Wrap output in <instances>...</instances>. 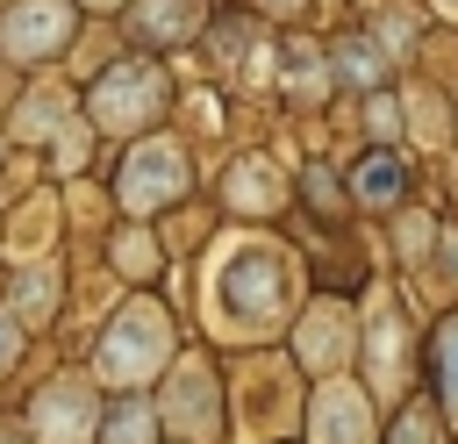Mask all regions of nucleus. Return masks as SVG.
Returning a JSON list of instances; mask_svg holds the SVG:
<instances>
[{
	"instance_id": "f257e3e1",
	"label": "nucleus",
	"mask_w": 458,
	"mask_h": 444,
	"mask_svg": "<svg viewBox=\"0 0 458 444\" xmlns=\"http://www.w3.org/2000/svg\"><path fill=\"white\" fill-rule=\"evenodd\" d=\"M293 301V265H286V243H265V236H243V243H222L215 265H208V308L222 329L236 337H258L286 315Z\"/></svg>"
},
{
	"instance_id": "f03ea898",
	"label": "nucleus",
	"mask_w": 458,
	"mask_h": 444,
	"mask_svg": "<svg viewBox=\"0 0 458 444\" xmlns=\"http://www.w3.org/2000/svg\"><path fill=\"white\" fill-rule=\"evenodd\" d=\"M165 351H172L165 308H157V301H129V308L114 315L107 344H100V380H114V387H136V380H150V372L165 365Z\"/></svg>"
},
{
	"instance_id": "7ed1b4c3",
	"label": "nucleus",
	"mask_w": 458,
	"mask_h": 444,
	"mask_svg": "<svg viewBox=\"0 0 458 444\" xmlns=\"http://www.w3.org/2000/svg\"><path fill=\"white\" fill-rule=\"evenodd\" d=\"M179 193H186V158H179V143L143 136V143L129 150V165H122V208L150 215V208H165V201H179Z\"/></svg>"
},
{
	"instance_id": "20e7f679",
	"label": "nucleus",
	"mask_w": 458,
	"mask_h": 444,
	"mask_svg": "<svg viewBox=\"0 0 458 444\" xmlns=\"http://www.w3.org/2000/svg\"><path fill=\"white\" fill-rule=\"evenodd\" d=\"M157 107H165V72H150V64H122L93 86V122H107V129H143V115H157Z\"/></svg>"
},
{
	"instance_id": "39448f33",
	"label": "nucleus",
	"mask_w": 458,
	"mask_h": 444,
	"mask_svg": "<svg viewBox=\"0 0 458 444\" xmlns=\"http://www.w3.org/2000/svg\"><path fill=\"white\" fill-rule=\"evenodd\" d=\"M93 423H100V401H93L86 380H57V387H43L36 408H29V430H36L43 444H86Z\"/></svg>"
},
{
	"instance_id": "423d86ee",
	"label": "nucleus",
	"mask_w": 458,
	"mask_h": 444,
	"mask_svg": "<svg viewBox=\"0 0 458 444\" xmlns=\"http://www.w3.org/2000/svg\"><path fill=\"white\" fill-rule=\"evenodd\" d=\"M72 36V7L64 0H21L14 14H7V29H0V43H7V57H50L57 43Z\"/></svg>"
},
{
	"instance_id": "0eeeda50",
	"label": "nucleus",
	"mask_w": 458,
	"mask_h": 444,
	"mask_svg": "<svg viewBox=\"0 0 458 444\" xmlns=\"http://www.w3.org/2000/svg\"><path fill=\"white\" fill-rule=\"evenodd\" d=\"M365 415H372L365 394L344 387V380L315 394V437H322V444H372V423H365Z\"/></svg>"
},
{
	"instance_id": "6e6552de",
	"label": "nucleus",
	"mask_w": 458,
	"mask_h": 444,
	"mask_svg": "<svg viewBox=\"0 0 458 444\" xmlns=\"http://www.w3.org/2000/svg\"><path fill=\"white\" fill-rule=\"evenodd\" d=\"M165 423L186 430V437H208V430H215V380H208L200 365H179V372H172V408H165Z\"/></svg>"
},
{
	"instance_id": "1a4fd4ad",
	"label": "nucleus",
	"mask_w": 458,
	"mask_h": 444,
	"mask_svg": "<svg viewBox=\"0 0 458 444\" xmlns=\"http://www.w3.org/2000/svg\"><path fill=\"white\" fill-rule=\"evenodd\" d=\"M301 358H308L315 372L344 365V315H336V301H315V315L301 322Z\"/></svg>"
},
{
	"instance_id": "9d476101",
	"label": "nucleus",
	"mask_w": 458,
	"mask_h": 444,
	"mask_svg": "<svg viewBox=\"0 0 458 444\" xmlns=\"http://www.w3.org/2000/svg\"><path fill=\"white\" fill-rule=\"evenodd\" d=\"M372 358H379L372 387L394 394L401 387V322H394V301H372Z\"/></svg>"
},
{
	"instance_id": "9b49d317",
	"label": "nucleus",
	"mask_w": 458,
	"mask_h": 444,
	"mask_svg": "<svg viewBox=\"0 0 458 444\" xmlns=\"http://www.w3.org/2000/svg\"><path fill=\"white\" fill-rule=\"evenodd\" d=\"M129 29H136L143 43H179V36L193 29V14H186V0H136V7H129Z\"/></svg>"
},
{
	"instance_id": "f8f14e48",
	"label": "nucleus",
	"mask_w": 458,
	"mask_h": 444,
	"mask_svg": "<svg viewBox=\"0 0 458 444\" xmlns=\"http://www.w3.org/2000/svg\"><path fill=\"white\" fill-rule=\"evenodd\" d=\"M229 201H236L243 215H272L286 193H279V172L258 158V165H236V179H229Z\"/></svg>"
},
{
	"instance_id": "ddd939ff",
	"label": "nucleus",
	"mask_w": 458,
	"mask_h": 444,
	"mask_svg": "<svg viewBox=\"0 0 458 444\" xmlns=\"http://www.w3.org/2000/svg\"><path fill=\"white\" fill-rule=\"evenodd\" d=\"M351 193H358L365 208H394V193H401V165H394V158H365L358 179H351Z\"/></svg>"
},
{
	"instance_id": "4468645a",
	"label": "nucleus",
	"mask_w": 458,
	"mask_h": 444,
	"mask_svg": "<svg viewBox=\"0 0 458 444\" xmlns=\"http://www.w3.org/2000/svg\"><path fill=\"white\" fill-rule=\"evenodd\" d=\"M50 294H57V272H50V265L21 272V279H14V322H43V315H50Z\"/></svg>"
},
{
	"instance_id": "2eb2a0df",
	"label": "nucleus",
	"mask_w": 458,
	"mask_h": 444,
	"mask_svg": "<svg viewBox=\"0 0 458 444\" xmlns=\"http://www.w3.org/2000/svg\"><path fill=\"white\" fill-rule=\"evenodd\" d=\"M336 72H344L351 86H372V79L386 72V57H379V50L365 43V36H351V43H336Z\"/></svg>"
},
{
	"instance_id": "dca6fc26",
	"label": "nucleus",
	"mask_w": 458,
	"mask_h": 444,
	"mask_svg": "<svg viewBox=\"0 0 458 444\" xmlns=\"http://www.w3.org/2000/svg\"><path fill=\"white\" fill-rule=\"evenodd\" d=\"M150 430H157V415H150L143 401H122V408L107 415V444H150Z\"/></svg>"
},
{
	"instance_id": "f3484780",
	"label": "nucleus",
	"mask_w": 458,
	"mask_h": 444,
	"mask_svg": "<svg viewBox=\"0 0 458 444\" xmlns=\"http://www.w3.org/2000/svg\"><path fill=\"white\" fill-rule=\"evenodd\" d=\"M114 265H122V272H157V243H150V229H122V236H114Z\"/></svg>"
},
{
	"instance_id": "a211bd4d",
	"label": "nucleus",
	"mask_w": 458,
	"mask_h": 444,
	"mask_svg": "<svg viewBox=\"0 0 458 444\" xmlns=\"http://www.w3.org/2000/svg\"><path fill=\"white\" fill-rule=\"evenodd\" d=\"M437 365H444V401H451V415H458V315L437 329Z\"/></svg>"
},
{
	"instance_id": "6ab92c4d",
	"label": "nucleus",
	"mask_w": 458,
	"mask_h": 444,
	"mask_svg": "<svg viewBox=\"0 0 458 444\" xmlns=\"http://www.w3.org/2000/svg\"><path fill=\"white\" fill-rule=\"evenodd\" d=\"M57 115H64V100H57V93H36V100H21V115H14V129L29 136V129H50Z\"/></svg>"
},
{
	"instance_id": "aec40b11",
	"label": "nucleus",
	"mask_w": 458,
	"mask_h": 444,
	"mask_svg": "<svg viewBox=\"0 0 458 444\" xmlns=\"http://www.w3.org/2000/svg\"><path fill=\"white\" fill-rule=\"evenodd\" d=\"M394 444H437V415H429V408H415V415L401 423V437H394Z\"/></svg>"
},
{
	"instance_id": "412c9836",
	"label": "nucleus",
	"mask_w": 458,
	"mask_h": 444,
	"mask_svg": "<svg viewBox=\"0 0 458 444\" xmlns=\"http://www.w3.org/2000/svg\"><path fill=\"white\" fill-rule=\"evenodd\" d=\"M365 122H372L379 136H394V129H401V115H394V100H372V107H365Z\"/></svg>"
},
{
	"instance_id": "4be33fe9",
	"label": "nucleus",
	"mask_w": 458,
	"mask_h": 444,
	"mask_svg": "<svg viewBox=\"0 0 458 444\" xmlns=\"http://www.w3.org/2000/svg\"><path fill=\"white\" fill-rule=\"evenodd\" d=\"M14 351H21V329H14V315H0V372L14 365Z\"/></svg>"
},
{
	"instance_id": "5701e85b",
	"label": "nucleus",
	"mask_w": 458,
	"mask_h": 444,
	"mask_svg": "<svg viewBox=\"0 0 458 444\" xmlns=\"http://www.w3.org/2000/svg\"><path fill=\"white\" fill-rule=\"evenodd\" d=\"M437 7H444V14H458V0H437Z\"/></svg>"
},
{
	"instance_id": "b1692460",
	"label": "nucleus",
	"mask_w": 458,
	"mask_h": 444,
	"mask_svg": "<svg viewBox=\"0 0 458 444\" xmlns=\"http://www.w3.org/2000/svg\"><path fill=\"white\" fill-rule=\"evenodd\" d=\"M451 272H458V236H451Z\"/></svg>"
},
{
	"instance_id": "393cba45",
	"label": "nucleus",
	"mask_w": 458,
	"mask_h": 444,
	"mask_svg": "<svg viewBox=\"0 0 458 444\" xmlns=\"http://www.w3.org/2000/svg\"><path fill=\"white\" fill-rule=\"evenodd\" d=\"M86 7H107V0H86Z\"/></svg>"
}]
</instances>
